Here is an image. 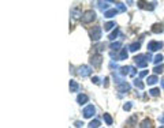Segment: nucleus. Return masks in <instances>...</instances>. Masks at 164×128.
<instances>
[{"label":"nucleus","mask_w":164,"mask_h":128,"mask_svg":"<svg viewBox=\"0 0 164 128\" xmlns=\"http://www.w3.org/2000/svg\"><path fill=\"white\" fill-rule=\"evenodd\" d=\"M115 4H116V7H118V11H120V12H125V11H126V5L123 4V3L115 2Z\"/></svg>","instance_id":"obj_27"},{"label":"nucleus","mask_w":164,"mask_h":128,"mask_svg":"<svg viewBox=\"0 0 164 128\" xmlns=\"http://www.w3.org/2000/svg\"><path fill=\"white\" fill-rule=\"evenodd\" d=\"M116 29V25H115V22H107L105 25H104V30H107V31H109L111 29Z\"/></svg>","instance_id":"obj_24"},{"label":"nucleus","mask_w":164,"mask_h":128,"mask_svg":"<svg viewBox=\"0 0 164 128\" xmlns=\"http://www.w3.org/2000/svg\"><path fill=\"white\" fill-rule=\"evenodd\" d=\"M109 67H111V68H118V65L115 64L114 61H112V63H109Z\"/></svg>","instance_id":"obj_36"},{"label":"nucleus","mask_w":164,"mask_h":128,"mask_svg":"<svg viewBox=\"0 0 164 128\" xmlns=\"http://www.w3.org/2000/svg\"><path fill=\"white\" fill-rule=\"evenodd\" d=\"M101 63H103V57H101V54H93L92 57H90V64L93 65L94 68H98L101 65Z\"/></svg>","instance_id":"obj_5"},{"label":"nucleus","mask_w":164,"mask_h":128,"mask_svg":"<svg viewBox=\"0 0 164 128\" xmlns=\"http://www.w3.org/2000/svg\"><path fill=\"white\" fill-rule=\"evenodd\" d=\"M118 34H119V29H118V27H116V29H115V30H114V31H112V33H111V34H109V35H108V38H109V40H111V41H114V40H115V38H116V37H118Z\"/></svg>","instance_id":"obj_26"},{"label":"nucleus","mask_w":164,"mask_h":128,"mask_svg":"<svg viewBox=\"0 0 164 128\" xmlns=\"http://www.w3.org/2000/svg\"><path fill=\"white\" fill-rule=\"evenodd\" d=\"M163 30H164V27H163V25H160V23H155L152 26V33H163Z\"/></svg>","instance_id":"obj_15"},{"label":"nucleus","mask_w":164,"mask_h":128,"mask_svg":"<svg viewBox=\"0 0 164 128\" xmlns=\"http://www.w3.org/2000/svg\"><path fill=\"white\" fill-rule=\"evenodd\" d=\"M97 7L100 8V10H105V11H108V4H109V2H97Z\"/></svg>","instance_id":"obj_22"},{"label":"nucleus","mask_w":164,"mask_h":128,"mask_svg":"<svg viewBox=\"0 0 164 128\" xmlns=\"http://www.w3.org/2000/svg\"><path fill=\"white\" fill-rule=\"evenodd\" d=\"M130 72H131V67L130 65H125V67H120L119 68V74L125 78L126 75H130Z\"/></svg>","instance_id":"obj_12"},{"label":"nucleus","mask_w":164,"mask_h":128,"mask_svg":"<svg viewBox=\"0 0 164 128\" xmlns=\"http://www.w3.org/2000/svg\"><path fill=\"white\" fill-rule=\"evenodd\" d=\"M116 89L119 93H128L131 89V86L127 83V82H123V83H120V84H116Z\"/></svg>","instance_id":"obj_8"},{"label":"nucleus","mask_w":164,"mask_h":128,"mask_svg":"<svg viewBox=\"0 0 164 128\" xmlns=\"http://www.w3.org/2000/svg\"><path fill=\"white\" fill-rule=\"evenodd\" d=\"M101 33H103V30H101L100 26H94L92 30L89 31V35L90 38H92V41H98L101 38Z\"/></svg>","instance_id":"obj_3"},{"label":"nucleus","mask_w":164,"mask_h":128,"mask_svg":"<svg viewBox=\"0 0 164 128\" xmlns=\"http://www.w3.org/2000/svg\"><path fill=\"white\" fill-rule=\"evenodd\" d=\"M144 76H148V71H146V70H145V71H141V72H139V79L144 78Z\"/></svg>","instance_id":"obj_34"},{"label":"nucleus","mask_w":164,"mask_h":128,"mask_svg":"<svg viewBox=\"0 0 164 128\" xmlns=\"http://www.w3.org/2000/svg\"><path fill=\"white\" fill-rule=\"evenodd\" d=\"M135 75V70H134L133 67H131V72H130V76H134Z\"/></svg>","instance_id":"obj_38"},{"label":"nucleus","mask_w":164,"mask_h":128,"mask_svg":"<svg viewBox=\"0 0 164 128\" xmlns=\"http://www.w3.org/2000/svg\"><path fill=\"white\" fill-rule=\"evenodd\" d=\"M92 82L94 84H100V78H98V76H93L92 78Z\"/></svg>","instance_id":"obj_33"},{"label":"nucleus","mask_w":164,"mask_h":128,"mask_svg":"<svg viewBox=\"0 0 164 128\" xmlns=\"http://www.w3.org/2000/svg\"><path fill=\"white\" fill-rule=\"evenodd\" d=\"M127 59V49L122 48L119 51V54H118V60H126Z\"/></svg>","instance_id":"obj_16"},{"label":"nucleus","mask_w":164,"mask_h":128,"mask_svg":"<svg viewBox=\"0 0 164 128\" xmlns=\"http://www.w3.org/2000/svg\"><path fill=\"white\" fill-rule=\"evenodd\" d=\"M149 94L152 95V97H157V95L160 94V89H159V87H155V89H150V90H149Z\"/></svg>","instance_id":"obj_25"},{"label":"nucleus","mask_w":164,"mask_h":128,"mask_svg":"<svg viewBox=\"0 0 164 128\" xmlns=\"http://www.w3.org/2000/svg\"><path fill=\"white\" fill-rule=\"evenodd\" d=\"M156 82H159V79H157V76H156V75L148 76V79H146V83H148V84H155Z\"/></svg>","instance_id":"obj_23"},{"label":"nucleus","mask_w":164,"mask_h":128,"mask_svg":"<svg viewBox=\"0 0 164 128\" xmlns=\"http://www.w3.org/2000/svg\"><path fill=\"white\" fill-rule=\"evenodd\" d=\"M82 11H81V7H74L73 10H71V16H73L74 19H78V18H82Z\"/></svg>","instance_id":"obj_10"},{"label":"nucleus","mask_w":164,"mask_h":128,"mask_svg":"<svg viewBox=\"0 0 164 128\" xmlns=\"http://www.w3.org/2000/svg\"><path fill=\"white\" fill-rule=\"evenodd\" d=\"M96 19V12L93 10H86L84 12V15H82L81 21L82 23H90V22H93Z\"/></svg>","instance_id":"obj_2"},{"label":"nucleus","mask_w":164,"mask_h":128,"mask_svg":"<svg viewBox=\"0 0 164 128\" xmlns=\"http://www.w3.org/2000/svg\"><path fill=\"white\" fill-rule=\"evenodd\" d=\"M77 74H78L79 76H82V78H86V76H89L90 74H92V68H90L89 65H81V67H78Z\"/></svg>","instance_id":"obj_4"},{"label":"nucleus","mask_w":164,"mask_h":128,"mask_svg":"<svg viewBox=\"0 0 164 128\" xmlns=\"http://www.w3.org/2000/svg\"><path fill=\"white\" fill-rule=\"evenodd\" d=\"M109 48H111V49H116V51H120L119 48H122V42H112L111 45H109Z\"/></svg>","instance_id":"obj_30"},{"label":"nucleus","mask_w":164,"mask_h":128,"mask_svg":"<svg viewBox=\"0 0 164 128\" xmlns=\"http://www.w3.org/2000/svg\"><path fill=\"white\" fill-rule=\"evenodd\" d=\"M139 46H141V42H133L128 45V51L130 52H137L139 49Z\"/></svg>","instance_id":"obj_18"},{"label":"nucleus","mask_w":164,"mask_h":128,"mask_svg":"<svg viewBox=\"0 0 164 128\" xmlns=\"http://www.w3.org/2000/svg\"><path fill=\"white\" fill-rule=\"evenodd\" d=\"M160 82H161V87H163V89H164V78H163V79H161V80H160Z\"/></svg>","instance_id":"obj_40"},{"label":"nucleus","mask_w":164,"mask_h":128,"mask_svg":"<svg viewBox=\"0 0 164 128\" xmlns=\"http://www.w3.org/2000/svg\"><path fill=\"white\" fill-rule=\"evenodd\" d=\"M161 48H163V42H160V41H149V44H148L149 52H156Z\"/></svg>","instance_id":"obj_6"},{"label":"nucleus","mask_w":164,"mask_h":128,"mask_svg":"<svg viewBox=\"0 0 164 128\" xmlns=\"http://www.w3.org/2000/svg\"><path fill=\"white\" fill-rule=\"evenodd\" d=\"M133 82H134V86H135V87H137V89L142 90V89H144V87H145V84H144V83H142V80H141V79H139V78H138V79H137V78H135V79H134V80H133Z\"/></svg>","instance_id":"obj_20"},{"label":"nucleus","mask_w":164,"mask_h":128,"mask_svg":"<svg viewBox=\"0 0 164 128\" xmlns=\"http://www.w3.org/2000/svg\"><path fill=\"white\" fill-rule=\"evenodd\" d=\"M118 12H119V11H118L116 8H109L108 11H104V16H105V18H112V16H115Z\"/></svg>","instance_id":"obj_13"},{"label":"nucleus","mask_w":164,"mask_h":128,"mask_svg":"<svg viewBox=\"0 0 164 128\" xmlns=\"http://www.w3.org/2000/svg\"><path fill=\"white\" fill-rule=\"evenodd\" d=\"M104 48H105V45H104V44H98V45H96V46H94V49H97L98 52H103V51H104Z\"/></svg>","instance_id":"obj_32"},{"label":"nucleus","mask_w":164,"mask_h":128,"mask_svg":"<svg viewBox=\"0 0 164 128\" xmlns=\"http://www.w3.org/2000/svg\"><path fill=\"white\" fill-rule=\"evenodd\" d=\"M152 60V54L150 53H146V54H138V56L134 57V61H135L137 67H141V68H145L148 67V63ZM153 61V60H152Z\"/></svg>","instance_id":"obj_1"},{"label":"nucleus","mask_w":164,"mask_h":128,"mask_svg":"<svg viewBox=\"0 0 164 128\" xmlns=\"http://www.w3.org/2000/svg\"><path fill=\"white\" fill-rule=\"evenodd\" d=\"M131 108H133V102H130V101H128V102H126L125 105H123V110H126V112H128Z\"/></svg>","instance_id":"obj_31"},{"label":"nucleus","mask_w":164,"mask_h":128,"mask_svg":"<svg viewBox=\"0 0 164 128\" xmlns=\"http://www.w3.org/2000/svg\"><path fill=\"white\" fill-rule=\"evenodd\" d=\"M139 128H152V121L149 119L142 120V123L139 124Z\"/></svg>","instance_id":"obj_17"},{"label":"nucleus","mask_w":164,"mask_h":128,"mask_svg":"<svg viewBox=\"0 0 164 128\" xmlns=\"http://www.w3.org/2000/svg\"><path fill=\"white\" fill-rule=\"evenodd\" d=\"M137 4H138V7H139V8H145V10H149V11H152L153 8H155L156 3H146V2H138V3H137Z\"/></svg>","instance_id":"obj_9"},{"label":"nucleus","mask_w":164,"mask_h":128,"mask_svg":"<svg viewBox=\"0 0 164 128\" xmlns=\"http://www.w3.org/2000/svg\"><path fill=\"white\" fill-rule=\"evenodd\" d=\"M163 61V54H156L155 57H153V63H155L156 65L159 64V63Z\"/></svg>","instance_id":"obj_28"},{"label":"nucleus","mask_w":164,"mask_h":128,"mask_svg":"<svg viewBox=\"0 0 164 128\" xmlns=\"http://www.w3.org/2000/svg\"><path fill=\"white\" fill-rule=\"evenodd\" d=\"M94 113H96V108L93 105H87L84 108V117L85 119H90Z\"/></svg>","instance_id":"obj_7"},{"label":"nucleus","mask_w":164,"mask_h":128,"mask_svg":"<svg viewBox=\"0 0 164 128\" xmlns=\"http://www.w3.org/2000/svg\"><path fill=\"white\" fill-rule=\"evenodd\" d=\"M101 125V123H100V120L98 119H94V120H92V121L89 123V125H87V128H98Z\"/></svg>","instance_id":"obj_19"},{"label":"nucleus","mask_w":164,"mask_h":128,"mask_svg":"<svg viewBox=\"0 0 164 128\" xmlns=\"http://www.w3.org/2000/svg\"><path fill=\"white\" fill-rule=\"evenodd\" d=\"M104 82H105V83H104V86H105V87H108V78H105V79H104Z\"/></svg>","instance_id":"obj_39"},{"label":"nucleus","mask_w":164,"mask_h":128,"mask_svg":"<svg viewBox=\"0 0 164 128\" xmlns=\"http://www.w3.org/2000/svg\"><path fill=\"white\" fill-rule=\"evenodd\" d=\"M68 87H70V91H71V93H75V91H78V90H79L78 82L74 80V79H71V80H70V83H68Z\"/></svg>","instance_id":"obj_11"},{"label":"nucleus","mask_w":164,"mask_h":128,"mask_svg":"<svg viewBox=\"0 0 164 128\" xmlns=\"http://www.w3.org/2000/svg\"><path fill=\"white\" fill-rule=\"evenodd\" d=\"M87 101H89V97H87L86 94H79L78 97H77V102H78L79 105H82V103H86Z\"/></svg>","instance_id":"obj_14"},{"label":"nucleus","mask_w":164,"mask_h":128,"mask_svg":"<svg viewBox=\"0 0 164 128\" xmlns=\"http://www.w3.org/2000/svg\"><path fill=\"white\" fill-rule=\"evenodd\" d=\"M103 117H104V121L107 123V125H112L114 120H112L111 114H109V113H104V114H103Z\"/></svg>","instance_id":"obj_21"},{"label":"nucleus","mask_w":164,"mask_h":128,"mask_svg":"<svg viewBox=\"0 0 164 128\" xmlns=\"http://www.w3.org/2000/svg\"><path fill=\"white\" fill-rule=\"evenodd\" d=\"M81 125H84L81 121H75V127H77V128H79V127H81Z\"/></svg>","instance_id":"obj_37"},{"label":"nucleus","mask_w":164,"mask_h":128,"mask_svg":"<svg viewBox=\"0 0 164 128\" xmlns=\"http://www.w3.org/2000/svg\"><path fill=\"white\" fill-rule=\"evenodd\" d=\"M164 71V65L161 64V65H156L155 68H153V72L155 74H161Z\"/></svg>","instance_id":"obj_29"},{"label":"nucleus","mask_w":164,"mask_h":128,"mask_svg":"<svg viewBox=\"0 0 164 128\" xmlns=\"http://www.w3.org/2000/svg\"><path fill=\"white\" fill-rule=\"evenodd\" d=\"M159 121H160V123H163V124H164V113H161V116L159 117Z\"/></svg>","instance_id":"obj_35"}]
</instances>
